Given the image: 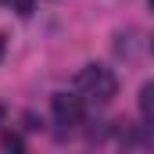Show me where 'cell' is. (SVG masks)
<instances>
[{
	"instance_id": "1",
	"label": "cell",
	"mask_w": 154,
	"mask_h": 154,
	"mask_svg": "<svg viewBox=\"0 0 154 154\" xmlns=\"http://www.w3.org/2000/svg\"><path fill=\"white\" fill-rule=\"evenodd\" d=\"M75 86L90 97V100H97V104H108V100H115L118 93V79L111 68H104V65H82L75 75Z\"/></svg>"
},
{
	"instance_id": "2",
	"label": "cell",
	"mask_w": 154,
	"mask_h": 154,
	"mask_svg": "<svg viewBox=\"0 0 154 154\" xmlns=\"http://www.w3.org/2000/svg\"><path fill=\"white\" fill-rule=\"evenodd\" d=\"M50 111H54V122L65 125V129H75L82 122V100L75 93H54L50 97Z\"/></svg>"
},
{
	"instance_id": "3",
	"label": "cell",
	"mask_w": 154,
	"mask_h": 154,
	"mask_svg": "<svg viewBox=\"0 0 154 154\" xmlns=\"http://www.w3.org/2000/svg\"><path fill=\"white\" fill-rule=\"evenodd\" d=\"M140 115L147 125H154V79L140 86Z\"/></svg>"
},
{
	"instance_id": "4",
	"label": "cell",
	"mask_w": 154,
	"mask_h": 154,
	"mask_svg": "<svg viewBox=\"0 0 154 154\" xmlns=\"http://www.w3.org/2000/svg\"><path fill=\"white\" fill-rule=\"evenodd\" d=\"M0 143H4V151H25V140H22L18 133H4Z\"/></svg>"
},
{
	"instance_id": "5",
	"label": "cell",
	"mask_w": 154,
	"mask_h": 154,
	"mask_svg": "<svg viewBox=\"0 0 154 154\" xmlns=\"http://www.w3.org/2000/svg\"><path fill=\"white\" fill-rule=\"evenodd\" d=\"M7 4H11V7H14V11L22 14V18H29V14H32V4H36V0H7Z\"/></svg>"
},
{
	"instance_id": "6",
	"label": "cell",
	"mask_w": 154,
	"mask_h": 154,
	"mask_svg": "<svg viewBox=\"0 0 154 154\" xmlns=\"http://www.w3.org/2000/svg\"><path fill=\"white\" fill-rule=\"evenodd\" d=\"M4 50H7V36L0 32V57H4Z\"/></svg>"
},
{
	"instance_id": "7",
	"label": "cell",
	"mask_w": 154,
	"mask_h": 154,
	"mask_svg": "<svg viewBox=\"0 0 154 154\" xmlns=\"http://www.w3.org/2000/svg\"><path fill=\"white\" fill-rule=\"evenodd\" d=\"M0 122H4V104H0Z\"/></svg>"
},
{
	"instance_id": "8",
	"label": "cell",
	"mask_w": 154,
	"mask_h": 154,
	"mask_svg": "<svg viewBox=\"0 0 154 154\" xmlns=\"http://www.w3.org/2000/svg\"><path fill=\"white\" fill-rule=\"evenodd\" d=\"M147 7H151V11H154V0H147Z\"/></svg>"
},
{
	"instance_id": "9",
	"label": "cell",
	"mask_w": 154,
	"mask_h": 154,
	"mask_svg": "<svg viewBox=\"0 0 154 154\" xmlns=\"http://www.w3.org/2000/svg\"><path fill=\"white\" fill-rule=\"evenodd\" d=\"M0 4H7V0H0Z\"/></svg>"
},
{
	"instance_id": "10",
	"label": "cell",
	"mask_w": 154,
	"mask_h": 154,
	"mask_svg": "<svg viewBox=\"0 0 154 154\" xmlns=\"http://www.w3.org/2000/svg\"><path fill=\"white\" fill-rule=\"evenodd\" d=\"M151 50H154V43H151Z\"/></svg>"
}]
</instances>
